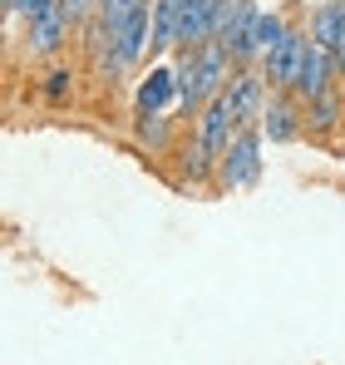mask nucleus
<instances>
[{"label": "nucleus", "instance_id": "nucleus-4", "mask_svg": "<svg viewBox=\"0 0 345 365\" xmlns=\"http://www.w3.org/2000/svg\"><path fill=\"white\" fill-rule=\"evenodd\" d=\"M262 94H267V74H257V69H242V74H232V79H227L222 99H227L232 123H237V128L262 114Z\"/></svg>", "mask_w": 345, "mask_h": 365}, {"label": "nucleus", "instance_id": "nucleus-20", "mask_svg": "<svg viewBox=\"0 0 345 365\" xmlns=\"http://www.w3.org/2000/svg\"><path fill=\"white\" fill-rule=\"evenodd\" d=\"M331 55H336V74H345V35H341V45H336Z\"/></svg>", "mask_w": 345, "mask_h": 365}, {"label": "nucleus", "instance_id": "nucleus-17", "mask_svg": "<svg viewBox=\"0 0 345 365\" xmlns=\"http://www.w3.org/2000/svg\"><path fill=\"white\" fill-rule=\"evenodd\" d=\"M138 138L153 143V148H163L168 143V119L163 114H138Z\"/></svg>", "mask_w": 345, "mask_h": 365}, {"label": "nucleus", "instance_id": "nucleus-13", "mask_svg": "<svg viewBox=\"0 0 345 365\" xmlns=\"http://www.w3.org/2000/svg\"><path fill=\"white\" fill-rule=\"evenodd\" d=\"M143 5H153V0H104V5H99V45H104L109 35H118Z\"/></svg>", "mask_w": 345, "mask_h": 365}, {"label": "nucleus", "instance_id": "nucleus-12", "mask_svg": "<svg viewBox=\"0 0 345 365\" xmlns=\"http://www.w3.org/2000/svg\"><path fill=\"white\" fill-rule=\"evenodd\" d=\"M177 30H182V0H153V50L177 45Z\"/></svg>", "mask_w": 345, "mask_h": 365}, {"label": "nucleus", "instance_id": "nucleus-5", "mask_svg": "<svg viewBox=\"0 0 345 365\" xmlns=\"http://www.w3.org/2000/svg\"><path fill=\"white\" fill-rule=\"evenodd\" d=\"M222 5H227V0H182V30H177V45H207V40H217Z\"/></svg>", "mask_w": 345, "mask_h": 365}, {"label": "nucleus", "instance_id": "nucleus-11", "mask_svg": "<svg viewBox=\"0 0 345 365\" xmlns=\"http://www.w3.org/2000/svg\"><path fill=\"white\" fill-rule=\"evenodd\" d=\"M341 35H345V0H326V5L311 15V40L326 45V50H336Z\"/></svg>", "mask_w": 345, "mask_h": 365}, {"label": "nucleus", "instance_id": "nucleus-2", "mask_svg": "<svg viewBox=\"0 0 345 365\" xmlns=\"http://www.w3.org/2000/svg\"><path fill=\"white\" fill-rule=\"evenodd\" d=\"M306 50H311V35L287 30V35L262 55V74H267L277 89H296V74H301V64H306Z\"/></svg>", "mask_w": 345, "mask_h": 365}, {"label": "nucleus", "instance_id": "nucleus-3", "mask_svg": "<svg viewBox=\"0 0 345 365\" xmlns=\"http://www.w3.org/2000/svg\"><path fill=\"white\" fill-rule=\"evenodd\" d=\"M227 45L222 40H207V45H197V89H192V109L197 104H207V99H217L222 89H227Z\"/></svg>", "mask_w": 345, "mask_h": 365}, {"label": "nucleus", "instance_id": "nucleus-16", "mask_svg": "<svg viewBox=\"0 0 345 365\" xmlns=\"http://www.w3.org/2000/svg\"><path fill=\"white\" fill-rule=\"evenodd\" d=\"M336 123H341V99L336 94L311 99V128H336Z\"/></svg>", "mask_w": 345, "mask_h": 365}, {"label": "nucleus", "instance_id": "nucleus-10", "mask_svg": "<svg viewBox=\"0 0 345 365\" xmlns=\"http://www.w3.org/2000/svg\"><path fill=\"white\" fill-rule=\"evenodd\" d=\"M177 94V69H153L143 84H138V114H158Z\"/></svg>", "mask_w": 345, "mask_h": 365}, {"label": "nucleus", "instance_id": "nucleus-7", "mask_svg": "<svg viewBox=\"0 0 345 365\" xmlns=\"http://www.w3.org/2000/svg\"><path fill=\"white\" fill-rule=\"evenodd\" d=\"M232 133H237V123H232V109H227V99L217 94V99H207V109H202V123H197V138L222 158L227 153V143H232Z\"/></svg>", "mask_w": 345, "mask_h": 365}, {"label": "nucleus", "instance_id": "nucleus-19", "mask_svg": "<svg viewBox=\"0 0 345 365\" xmlns=\"http://www.w3.org/2000/svg\"><path fill=\"white\" fill-rule=\"evenodd\" d=\"M59 0H10V10H20V15H30V20H40L45 10H55Z\"/></svg>", "mask_w": 345, "mask_h": 365}, {"label": "nucleus", "instance_id": "nucleus-9", "mask_svg": "<svg viewBox=\"0 0 345 365\" xmlns=\"http://www.w3.org/2000/svg\"><path fill=\"white\" fill-rule=\"evenodd\" d=\"M64 30H69V10L64 5L45 10L40 20H30V50L35 55H55L59 45H64Z\"/></svg>", "mask_w": 345, "mask_h": 365}, {"label": "nucleus", "instance_id": "nucleus-15", "mask_svg": "<svg viewBox=\"0 0 345 365\" xmlns=\"http://www.w3.org/2000/svg\"><path fill=\"white\" fill-rule=\"evenodd\" d=\"M182 168H187V178H207V173L217 168V153H212L202 138H192V143H187V153H182Z\"/></svg>", "mask_w": 345, "mask_h": 365}, {"label": "nucleus", "instance_id": "nucleus-1", "mask_svg": "<svg viewBox=\"0 0 345 365\" xmlns=\"http://www.w3.org/2000/svg\"><path fill=\"white\" fill-rule=\"evenodd\" d=\"M262 133L252 128V123H242L237 133H232L227 153L217 158V182L222 187H252L257 182V173H262Z\"/></svg>", "mask_w": 345, "mask_h": 365}, {"label": "nucleus", "instance_id": "nucleus-21", "mask_svg": "<svg viewBox=\"0 0 345 365\" xmlns=\"http://www.w3.org/2000/svg\"><path fill=\"white\" fill-rule=\"evenodd\" d=\"M59 5H64V10H69V15H79V10H84V5H89V0H59Z\"/></svg>", "mask_w": 345, "mask_h": 365}, {"label": "nucleus", "instance_id": "nucleus-22", "mask_svg": "<svg viewBox=\"0 0 345 365\" xmlns=\"http://www.w3.org/2000/svg\"><path fill=\"white\" fill-rule=\"evenodd\" d=\"M89 5H104V0H89Z\"/></svg>", "mask_w": 345, "mask_h": 365}, {"label": "nucleus", "instance_id": "nucleus-8", "mask_svg": "<svg viewBox=\"0 0 345 365\" xmlns=\"http://www.w3.org/2000/svg\"><path fill=\"white\" fill-rule=\"evenodd\" d=\"M282 35H287V20H282V15H262V10H257V20L247 25V35H242V45L232 50V60H252V55H267V50H272V45H277Z\"/></svg>", "mask_w": 345, "mask_h": 365}, {"label": "nucleus", "instance_id": "nucleus-18", "mask_svg": "<svg viewBox=\"0 0 345 365\" xmlns=\"http://www.w3.org/2000/svg\"><path fill=\"white\" fill-rule=\"evenodd\" d=\"M69 84H74V74H69V69H50V79H45V99H64V94H69Z\"/></svg>", "mask_w": 345, "mask_h": 365}, {"label": "nucleus", "instance_id": "nucleus-14", "mask_svg": "<svg viewBox=\"0 0 345 365\" xmlns=\"http://www.w3.org/2000/svg\"><path fill=\"white\" fill-rule=\"evenodd\" d=\"M262 133H267L272 143H287L291 133H296V109H291V99H272V104L262 109Z\"/></svg>", "mask_w": 345, "mask_h": 365}, {"label": "nucleus", "instance_id": "nucleus-6", "mask_svg": "<svg viewBox=\"0 0 345 365\" xmlns=\"http://www.w3.org/2000/svg\"><path fill=\"white\" fill-rule=\"evenodd\" d=\"M331 74H336V55L326 50V45H316L311 40V50H306V64H301V74H296V94L311 104V99H321V94H331Z\"/></svg>", "mask_w": 345, "mask_h": 365}]
</instances>
